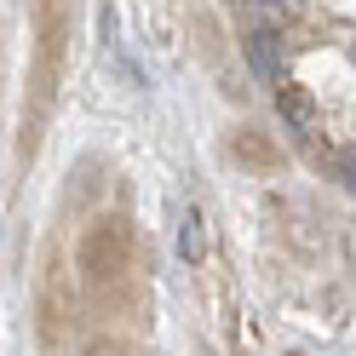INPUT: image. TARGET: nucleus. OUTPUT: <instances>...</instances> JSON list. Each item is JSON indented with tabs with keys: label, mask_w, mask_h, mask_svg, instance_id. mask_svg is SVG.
Listing matches in <instances>:
<instances>
[{
	"label": "nucleus",
	"mask_w": 356,
	"mask_h": 356,
	"mask_svg": "<svg viewBox=\"0 0 356 356\" xmlns=\"http://www.w3.org/2000/svg\"><path fill=\"white\" fill-rule=\"evenodd\" d=\"M282 109L293 115V127H299V132H310V127H316V121H310V104H305L299 92H282Z\"/></svg>",
	"instance_id": "nucleus-4"
},
{
	"label": "nucleus",
	"mask_w": 356,
	"mask_h": 356,
	"mask_svg": "<svg viewBox=\"0 0 356 356\" xmlns=\"http://www.w3.org/2000/svg\"><path fill=\"white\" fill-rule=\"evenodd\" d=\"M345 184L356 190V155H345Z\"/></svg>",
	"instance_id": "nucleus-5"
},
{
	"label": "nucleus",
	"mask_w": 356,
	"mask_h": 356,
	"mask_svg": "<svg viewBox=\"0 0 356 356\" xmlns=\"http://www.w3.org/2000/svg\"><path fill=\"white\" fill-rule=\"evenodd\" d=\"M178 259H184V264H202L207 259V218H202V207L178 213Z\"/></svg>",
	"instance_id": "nucleus-2"
},
{
	"label": "nucleus",
	"mask_w": 356,
	"mask_h": 356,
	"mask_svg": "<svg viewBox=\"0 0 356 356\" xmlns=\"http://www.w3.org/2000/svg\"><path fill=\"white\" fill-rule=\"evenodd\" d=\"M248 6L264 17V24H293V17L305 12V0H248Z\"/></svg>",
	"instance_id": "nucleus-3"
},
{
	"label": "nucleus",
	"mask_w": 356,
	"mask_h": 356,
	"mask_svg": "<svg viewBox=\"0 0 356 356\" xmlns=\"http://www.w3.org/2000/svg\"><path fill=\"white\" fill-rule=\"evenodd\" d=\"M121 259H127V225H92V230H86V241H81V264H86V276H92V282L115 276Z\"/></svg>",
	"instance_id": "nucleus-1"
}]
</instances>
